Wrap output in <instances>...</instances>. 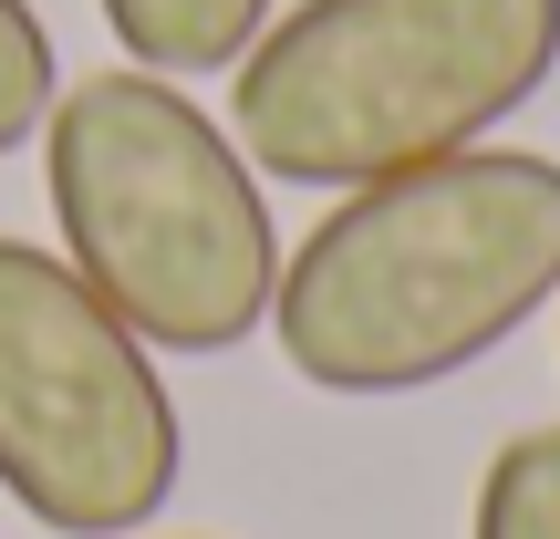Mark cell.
<instances>
[{
	"instance_id": "cell-1",
	"label": "cell",
	"mask_w": 560,
	"mask_h": 539,
	"mask_svg": "<svg viewBox=\"0 0 560 539\" xmlns=\"http://www.w3.org/2000/svg\"><path fill=\"white\" fill-rule=\"evenodd\" d=\"M560 301V156L467 145L342 187L280 260L270 342L312 395L384 405L488 363Z\"/></svg>"
},
{
	"instance_id": "cell-2",
	"label": "cell",
	"mask_w": 560,
	"mask_h": 539,
	"mask_svg": "<svg viewBox=\"0 0 560 539\" xmlns=\"http://www.w3.org/2000/svg\"><path fill=\"white\" fill-rule=\"evenodd\" d=\"M62 260L145 353H240L270 332L280 229L260 166L219 115L166 73H83L42 115Z\"/></svg>"
},
{
	"instance_id": "cell-3",
	"label": "cell",
	"mask_w": 560,
	"mask_h": 539,
	"mask_svg": "<svg viewBox=\"0 0 560 539\" xmlns=\"http://www.w3.org/2000/svg\"><path fill=\"white\" fill-rule=\"evenodd\" d=\"M560 73V0H291L229 73V136L280 187H374L488 145Z\"/></svg>"
},
{
	"instance_id": "cell-4",
	"label": "cell",
	"mask_w": 560,
	"mask_h": 539,
	"mask_svg": "<svg viewBox=\"0 0 560 539\" xmlns=\"http://www.w3.org/2000/svg\"><path fill=\"white\" fill-rule=\"evenodd\" d=\"M187 425L156 353L42 239H0V488L52 539H136L177 499Z\"/></svg>"
},
{
	"instance_id": "cell-5",
	"label": "cell",
	"mask_w": 560,
	"mask_h": 539,
	"mask_svg": "<svg viewBox=\"0 0 560 539\" xmlns=\"http://www.w3.org/2000/svg\"><path fill=\"white\" fill-rule=\"evenodd\" d=\"M94 11L136 73L187 83V73H240V52L270 32L280 0H94Z\"/></svg>"
},
{
	"instance_id": "cell-6",
	"label": "cell",
	"mask_w": 560,
	"mask_h": 539,
	"mask_svg": "<svg viewBox=\"0 0 560 539\" xmlns=\"http://www.w3.org/2000/svg\"><path fill=\"white\" fill-rule=\"evenodd\" d=\"M467 539H560V425H520L488 457L467 499Z\"/></svg>"
},
{
	"instance_id": "cell-7",
	"label": "cell",
	"mask_w": 560,
	"mask_h": 539,
	"mask_svg": "<svg viewBox=\"0 0 560 539\" xmlns=\"http://www.w3.org/2000/svg\"><path fill=\"white\" fill-rule=\"evenodd\" d=\"M52 94H62V62H52V32H42V11H32V0H0V156L42 136Z\"/></svg>"
}]
</instances>
